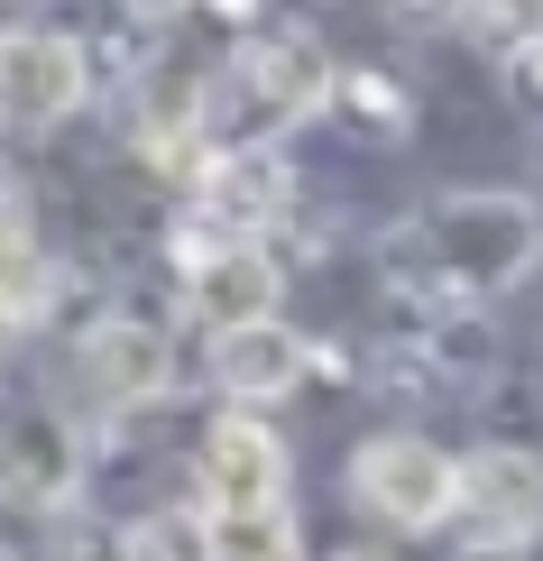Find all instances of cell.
<instances>
[{"mask_svg":"<svg viewBox=\"0 0 543 561\" xmlns=\"http://www.w3.org/2000/svg\"><path fill=\"white\" fill-rule=\"evenodd\" d=\"M194 479H203V506L212 516H240V506H276L286 497V442L258 424V405H222L194 451Z\"/></svg>","mask_w":543,"mask_h":561,"instance_id":"cell-9","label":"cell"},{"mask_svg":"<svg viewBox=\"0 0 543 561\" xmlns=\"http://www.w3.org/2000/svg\"><path fill=\"white\" fill-rule=\"evenodd\" d=\"M167 378H176V350L138 313H111V322H92L75 341V387H83V405H102V414L167 405Z\"/></svg>","mask_w":543,"mask_h":561,"instance_id":"cell-8","label":"cell"},{"mask_svg":"<svg viewBox=\"0 0 543 561\" xmlns=\"http://www.w3.org/2000/svg\"><path fill=\"white\" fill-rule=\"evenodd\" d=\"M516 83H525V92H534V102H543V37L525 46V56H516Z\"/></svg>","mask_w":543,"mask_h":561,"instance_id":"cell-18","label":"cell"},{"mask_svg":"<svg viewBox=\"0 0 543 561\" xmlns=\"http://www.w3.org/2000/svg\"><path fill=\"white\" fill-rule=\"evenodd\" d=\"M176 267H184V304H194L212 332L286 304V267L258 249V230H230L212 213H184L176 221Z\"/></svg>","mask_w":543,"mask_h":561,"instance_id":"cell-4","label":"cell"},{"mask_svg":"<svg viewBox=\"0 0 543 561\" xmlns=\"http://www.w3.org/2000/svg\"><path fill=\"white\" fill-rule=\"evenodd\" d=\"M121 10H129V19H157V28H167V19H184L194 0H121Z\"/></svg>","mask_w":543,"mask_h":561,"instance_id":"cell-17","label":"cell"},{"mask_svg":"<svg viewBox=\"0 0 543 561\" xmlns=\"http://www.w3.org/2000/svg\"><path fill=\"white\" fill-rule=\"evenodd\" d=\"M534 259H543V213L525 194H498V184L442 194L423 221L387 230V249H377L387 286L406 295L423 322L461 313V304H498L507 286L534 276Z\"/></svg>","mask_w":543,"mask_h":561,"instance_id":"cell-1","label":"cell"},{"mask_svg":"<svg viewBox=\"0 0 543 561\" xmlns=\"http://www.w3.org/2000/svg\"><path fill=\"white\" fill-rule=\"evenodd\" d=\"M323 92H332V56L314 28H276L249 19V37L230 46L222 75H203V148L212 138H276L295 121H323Z\"/></svg>","mask_w":543,"mask_h":561,"instance_id":"cell-2","label":"cell"},{"mask_svg":"<svg viewBox=\"0 0 543 561\" xmlns=\"http://www.w3.org/2000/svg\"><path fill=\"white\" fill-rule=\"evenodd\" d=\"M92 102V56L65 28H0V129L46 138Z\"/></svg>","mask_w":543,"mask_h":561,"instance_id":"cell-5","label":"cell"},{"mask_svg":"<svg viewBox=\"0 0 543 561\" xmlns=\"http://www.w3.org/2000/svg\"><path fill=\"white\" fill-rule=\"evenodd\" d=\"M111 552H138V561H184V552H203V516H138V525H121V543Z\"/></svg>","mask_w":543,"mask_h":561,"instance_id":"cell-15","label":"cell"},{"mask_svg":"<svg viewBox=\"0 0 543 561\" xmlns=\"http://www.w3.org/2000/svg\"><path fill=\"white\" fill-rule=\"evenodd\" d=\"M0 552H10V543H0Z\"/></svg>","mask_w":543,"mask_h":561,"instance_id":"cell-19","label":"cell"},{"mask_svg":"<svg viewBox=\"0 0 543 561\" xmlns=\"http://www.w3.org/2000/svg\"><path fill=\"white\" fill-rule=\"evenodd\" d=\"M83 488V433L65 424L56 405H19L0 414V497L10 506H65Z\"/></svg>","mask_w":543,"mask_h":561,"instance_id":"cell-10","label":"cell"},{"mask_svg":"<svg viewBox=\"0 0 543 561\" xmlns=\"http://www.w3.org/2000/svg\"><path fill=\"white\" fill-rule=\"evenodd\" d=\"M323 111L360 138V148H396V138L415 129V102L396 75H377V65H332V92H323Z\"/></svg>","mask_w":543,"mask_h":561,"instance_id":"cell-12","label":"cell"},{"mask_svg":"<svg viewBox=\"0 0 543 561\" xmlns=\"http://www.w3.org/2000/svg\"><path fill=\"white\" fill-rule=\"evenodd\" d=\"M304 350L276 313H249V322H222L212 332V387L230 396V405H276V396L304 387Z\"/></svg>","mask_w":543,"mask_h":561,"instance_id":"cell-11","label":"cell"},{"mask_svg":"<svg viewBox=\"0 0 543 561\" xmlns=\"http://www.w3.org/2000/svg\"><path fill=\"white\" fill-rule=\"evenodd\" d=\"M194 213L268 240V230L295 213V167L276 157V138H212L194 157Z\"/></svg>","mask_w":543,"mask_h":561,"instance_id":"cell-7","label":"cell"},{"mask_svg":"<svg viewBox=\"0 0 543 561\" xmlns=\"http://www.w3.org/2000/svg\"><path fill=\"white\" fill-rule=\"evenodd\" d=\"M350 497H360V516L396 534H433L452 506V451H433L423 433H377L350 451Z\"/></svg>","mask_w":543,"mask_h":561,"instance_id":"cell-6","label":"cell"},{"mask_svg":"<svg viewBox=\"0 0 543 561\" xmlns=\"http://www.w3.org/2000/svg\"><path fill=\"white\" fill-rule=\"evenodd\" d=\"M10 240H29V194L0 175V249H10Z\"/></svg>","mask_w":543,"mask_h":561,"instance_id":"cell-16","label":"cell"},{"mask_svg":"<svg viewBox=\"0 0 543 561\" xmlns=\"http://www.w3.org/2000/svg\"><path fill=\"white\" fill-rule=\"evenodd\" d=\"M461 37L488 46V56H525V46L543 37V0H461Z\"/></svg>","mask_w":543,"mask_h":561,"instance_id":"cell-14","label":"cell"},{"mask_svg":"<svg viewBox=\"0 0 543 561\" xmlns=\"http://www.w3.org/2000/svg\"><path fill=\"white\" fill-rule=\"evenodd\" d=\"M442 525H461V552H534L543 543V460L516 442H479L452 460V506Z\"/></svg>","mask_w":543,"mask_h":561,"instance_id":"cell-3","label":"cell"},{"mask_svg":"<svg viewBox=\"0 0 543 561\" xmlns=\"http://www.w3.org/2000/svg\"><path fill=\"white\" fill-rule=\"evenodd\" d=\"M203 552H240V561H276V552H304L295 534V506H240V516H212L203 506Z\"/></svg>","mask_w":543,"mask_h":561,"instance_id":"cell-13","label":"cell"}]
</instances>
